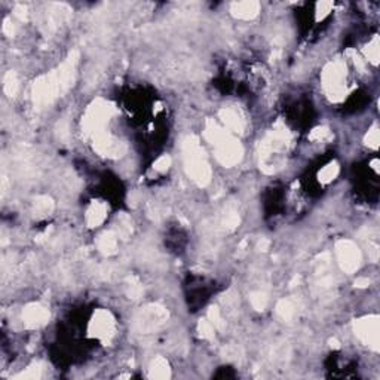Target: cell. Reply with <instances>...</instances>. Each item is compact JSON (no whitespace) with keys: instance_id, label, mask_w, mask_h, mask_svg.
I'll use <instances>...</instances> for the list:
<instances>
[{"instance_id":"1","label":"cell","mask_w":380,"mask_h":380,"mask_svg":"<svg viewBox=\"0 0 380 380\" xmlns=\"http://www.w3.org/2000/svg\"><path fill=\"white\" fill-rule=\"evenodd\" d=\"M79 53L71 52L66 61L49 75H43L33 83V103L36 108H45L51 105L63 94H66L76 78Z\"/></svg>"},{"instance_id":"2","label":"cell","mask_w":380,"mask_h":380,"mask_svg":"<svg viewBox=\"0 0 380 380\" xmlns=\"http://www.w3.org/2000/svg\"><path fill=\"white\" fill-rule=\"evenodd\" d=\"M205 137L214 147V153L217 160L223 167H235L241 162L244 149L241 143L229 131L220 128L214 120H207Z\"/></svg>"},{"instance_id":"3","label":"cell","mask_w":380,"mask_h":380,"mask_svg":"<svg viewBox=\"0 0 380 380\" xmlns=\"http://www.w3.org/2000/svg\"><path fill=\"white\" fill-rule=\"evenodd\" d=\"M184 168L187 175L199 186H207L211 182V167L205 156L204 147L196 137H186L183 141Z\"/></svg>"},{"instance_id":"4","label":"cell","mask_w":380,"mask_h":380,"mask_svg":"<svg viewBox=\"0 0 380 380\" xmlns=\"http://www.w3.org/2000/svg\"><path fill=\"white\" fill-rule=\"evenodd\" d=\"M115 113V107L104 100H95L86 110L82 119V132L86 138H94L95 135L105 131V125Z\"/></svg>"},{"instance_id":"5","label":"cell","mask_w":380,"mask_h":380,"mask_svg":"<svg viewBox=\"0 0 380 380\" xmlns=\"http://www.w3.org/2000/svg\"><path fill=\"white\" fill-rule=\"evenodd\" d=\"M322 85L328 98L333 101H341L346 94V64L341 60L330 63L322 73Z\"/></svg>"},{"instance_id":"6","label":"cell","mask_w":380,"mask_h":380,"mask_svg":"<svg viewBox=\"0 0 380 380\" xmlns=\"http://www.w3.org/2000/svg\"><path fill=\"white\" fill-rule=\"evenodd\" d=\"M168 319V312L159 304H147L134 316V330L141 334H149L162 327Z\"/></svg>"},{"instance_id":"7","label":"cell","mask_w":380,"mask_h":380,"mask_svg":"<svg viewBox=\"0 0 380 380\" xmlns=\"http://www.w3.org/2000/svg\"><path fill=\"white\" fill-rule=\"evenodd\" d=\"M336 257L345 274H355L361 264V251L352 241L341 239L336 244Z\"/></svg>"},{"instance_id":"8","label":"cell","mask_w":380,"mask_h":380,"mask_svg":"<svg viewBox=\"0 0 380 380\" xmlns=\"http://www.w3.org/2000/svg\"><path fill=\"white\" fill-rule=\"evenodd\" d=\"M355 334L364 345L370 346L373 351H379V316L370 315L364 316L354 324Z\"/></svg>"},{"instance_id":"9","label":"cell","mask_w":380,"mask_h":380,"mask_svg":"<svg viewBox=\"0 0 380 380\" xmlns=\"http://www.w3.org/2000/svg\"><path fill=\"white\" fill-rule=\"evenodd\" d=\"M115 330H116L115 318L105 309H98L94 314L91 322H89V327H88L89 336L104 341L110 340L115 336Z\"/></svg>"},{"instance_id":"10","label":"cell","mask_w":380,"mask_h":380,"mask_svg":"<svg viewBox=\"0 0 380 380\" xmlns=\"http://www.w3.org/2000/svg\"><path fill=\"white\" fill-rule=\"evenodd\" d=\"M92 146H94V150L105 157H112V159H118L122 157L126 152V146L123 144L120 140H118L116 137H113L112 134L108 132H101L98 135H95L92 138Z\"/></svg>"},{"instance_id":"11","label":"cell","mask_w":380,"mask_h":380,"mask_svg":"<svg viewBox=\"0 0 380 380\" xmlns=\"http://www.w3.org/2000/svg\"><path fill=\"white\" fill-rule=\"evenodd\" d=\"M49 321V311L40 303H30L23 311V322L27 328H39Z\"/></svg>"},{"instance_id":"12","label":"cell","mask_w":380,"mask_h":380,"mask_svg":"<svg viewBox=\"0 0 380 380\" xmlns=\"http://www.w3.org/2000/svg\"><path fill=\"white\" fill-rule=\"evenodd\" d=\"M230 11L233 16L239 20H252L259 15L260 11V3L254 0H247V2H235L232 3Z\"/></svg>"},{"instance_id":"13","label":"cell","mask_w":380,"mask_h":380,"mask_svg":"<svg viewBox=\"0 0 380 380\" xmlns=\"http://www.w3.org/2000/svg\"><path fill=\"white\" fill-rule=\"evenodd\" d=\"M220 119H222L226 130L229 132H238V134H241V132L244 131V126H245L244 119L241 118V115L236 110H233V108H230V107L222 108L220 110Z\"/></svg>"},{"instance_id":"14","label":"cell","mask_w":380,"mask_h":380,"mask_svg":"<svg viewBox=\"0 0 380 380\" xmlns=\"http://www.w3.org/2000/svg\"><path fill=\"white\" fill-rule=\"evenodd\" d=\"M107 217V205L101 201L92 202L86 211V224L89 227H97L103 223Z\"/></svg>"},{"instance_id":"15","label":"cell","mask_w":380,"mask_h":380,"mask_svg":"<svg viewBox=\"0 0 380 380\" xmlns=\"http://www.w3.org/2000/svg\"><path fill=\"white\" fill-rule=\"evenodd\" d=\"M97 247L100 249V252H103L105 256H112L116 252L118 248V235L116 232H104L103 235L98 238V242H97Z\"/></svg>"},{"instance_id":"16","label":"cell","mask_w":380,"mask_h":380,"mask_svg":"<svg viewBox=\"0 0 380 380\" xmlns=\"http://www.w3.org/2000/svg\"><path fill=\"white\" fill-rule=\"evenodd\" d=\"M171 376L170 364L165 358L157 356L156 359L152 361L149 368V377L152 379H168Z\"/></svg>"},{"instance_id":"17","label":"cell","mask_w":380,"mask_h":380,"mask_svg":"<svg viewBox=\"0 0 380 380\" xmlns=\"http://www.w3.org/2000/svg\"><path fill=\"white\" fill-rule=\"evenodd\" d=\"M53 210V201L49 196H39L34 199V204H33V211L36 215L43 217V215H48L51 214Z\"/></svg>"},{"instance_id":"18","label":"cell","mask_w":380,"mask_h":380,"mask_svg":"<svg viewBox=\"0 0 380 380\" xmlns=\"http://www.w3.org/2000/svg\"><path fill=\"white\" fill-rule=\"evenodd\" d=\"M125 291L128 294V297L132 300H137L143 296V285L138 281V278L135 276H128L125 281Z\"/></svg>"},{"instance_id":"19","label":"cell","mask_w":380,"mask_h":380,"mask_svg":"<svg viewBox=\"0 0 380 380\" xmlns=\"http://www.w3.org/2000/svg\"><path fill=\"white\" fill-rule=\"evenodd\" d=\"M339 164L337 162H331V164H328L327 167H324L322 170L319 171V174H318V178H319V182L322 184H328L331 183L337 175H339Z\"/></svg>"},{"instance_id":"20","label":"cell","mask_w":380,"mask_h":380,"mask_svg":"<svg viewBox=\"0 0 380 380\" xmlns=\"http://www.w3.org/2000/svg\"><path fill=\"white\" fill-rule=\"evenodd\" d=\"M20 88V83H18V78H16V73L15 71H8L3 78V91L8 97H15L16 92Z\"/></svg>"},{"instance_id":"21","label":"cell","mask_w":380,"mask_h":380,"mask_svg":"<svg viewBox=\"0 0 380 380\" xmlns=\"http://www.w3.org/2000/svg\"><path fill=\"white\" fill-rule=\"evenodd\" d=\"M294 312H296L294 311V304L289 300H287V299L279 300L278 304H276V314L284 321H291L293 316H294Z\"/></svg>"},{"instance_id":"22","label":"cell","mask_w":380,"mask_h":380,"mask_svg":"<svg viewBox=\"0 0 380 380\" xmlns=\"http://www.w3.org/2000/svg\"><path fill=\"white\" fill-rule=\"evenodd\" d=\"M379 55H380V45H379V38L374 36L371 42H368L367 49H366V57L368 58V61H371L373 64H377L379 63Z\"/></svg>"},{"instance_id":"23","label":"cell","mask_w":380,"mask_h":380,"mask_svg":"<svg viewBox=\"0 0 380 380\" xmlns=\"http://www.w3.org/2000/svg\"><path fill=\"white\" fill-rule=\"evenodd\" d=\"M132 233V223L128 215H120L118 219V229H116V235L118 238H128Z\"/></svg>"},{"instance_id":"24","label":"cell","mask_w":380,"mask_h":380,"mask_svg":"<svg viewBox=\"0 0 380 380\" xmlns=\"http://www.w3.org/2000/svg\"><path fill=\"white\" fill-rule=\"evenodd\" d=\"M249 302H251L252 307L256 311H264L266 306H267V296L264 293H262V291H254L249 296Z\"/></svg>"},{"instance_id":"25","label":"cell","mask_w":380,"mask_h":380,"mask_svg":"<svg viewBox=\"0 0 380 380\" xmlns=\"http://www.w3.org/2000/svg\"><path fill=\"white\" fill-rule=\"evenodd\" d=\"M199 333H201V336H202V339H207V340H211V339H214V331H215V327L211 324L210 319H201L199 321Z\"/></svg>"},{"instance_id":"26","label":"cell","mask_w":380,"mask_h":380,"mask_svg":"<svg viewBox=\"0 0 380 380\" xmlns=\"http://www.w3.org/2000/svg\"><path fill=\"white\" fill-rule=\"evenodd\" d=\"M208 319L211 321V324L219 330H224V327H226V321L220 314L219 307H211L210 312H208Z\"/></svg>"},{"instance_id":"27","label":"cell","mask_w":380,"mask_h":380,"mask_svg":"<svg viewBox=\"0 0 380 380\" xmlns=\"http://www.w3.org/2000/svg\"><path fill=\"white\" fill-rule=\"evenodd\" d=\"M42 376V368H40L39 364H33L31 367H28L26 371L16 374L15 377L16 379H39Z\"/></svg>"},{"instance_id":"28","label":"cell","mask_w":380,"mask_h":380,"mask_svg":"<svg viewBox=\"0 0 380 380\" xmlns=\"http://www.w3.org/2000/svg\"><path fill=\"white\" fill-rule=\"evenodd\" d=\"M309 138L312 141H325V140L331 138V132H330L327 126H319V128H315L314 131L311 132Z\"/></svg>"},{"instance_id":"29","label":"cell","mask_w":380,"mask_h":380,"mask_svg":"<svg viewBox=\"0 0 380 380\" xmlns=\"http://www.w3.org/2000/svg\"><path fill=\"white\" fill-rule=\"evenodd\" d=\"M333 2H319L318 5H316V20L319 21V20H322V18H325L330 11L333 9Z\"/></svg>"},{"instance_id":"30","label":"cell","mask_w":380,"mask_h":380,"mask_svg":"<svg viewBox=\"0 0 380 380\" xmlns=\"http://www.w3.org/2000/svg\"><path fill=\"white\" fill-rule=\"evenodd\" d=\"M379 141H380L379 128H376V126H374V128H373V130H370L367 135H366V143H367L370 147H373V149H377Z\"/></svg>"},{"instance_id":"31","label":"cell","mask_w":380,"mask_h":380,"mask_svg":"<svg viewBox=\"0 0 380 380\" xmlns=\"http://www.w3.org/2000/svg\"><path fill=\"white\" fill-rule=\"evenodd\" d=\"M171 165V157L168 155H164L157 159L156 162L153 164V170L157 171V172H165V171L170 168Z\"/></svg>"},{"instance_id":"32","label":"cell","mask_w":380,"mask_h":380,"mask_svg":"<svg viewBox=\"0 0 380 380\" xmlns=\"http://www.w3.org/2000/svg\"><path fill=\"white\" fill-rule=\"evenodd\" d=\"M223 224H224V227H227V229H235L236 226L239 224V215L236 214L235 211L227 212V214L224 215Z\"/></svg>"},{"instance_id":"33","label":"cell","mask_w":380,"mask_h":380,"mask_svg":"<svg viewBox=\"0 0 380 380\" xmlns=\"http://www.w3.org/2000/svg\"><path fill=\"white\" fill-rule=\"evenodd\" d=\"M3 33H5L6 36H13V33H15V27L12 26V21H11L9 18H6V20L3 21Z\"/></svg>"},{"instance_id":"34","label":"cell","mask_w":380,"mask_h":380,"mask_svg":"<svg viewBox=\"0 0 380 380\" xmlns=\"http://www.w3.org/2000/svg\"><path fill=\"white\" fill-rule=\"evenodd\" d=\"M15 16H18L20 20H27V8L24 5H16L15 9H13Z\"/></svg>"},{"instance_id":"35","label":"cell","mask_w":380,"mask_h":380,"mask_svg":"<svg viewBox=\"0 0 380 380\" xmlns=\"http://www.w3.org/2000/svg\"><path fill=\"white\" fill-rule=\"evenodd\" d=\"M368 284H370V281H368L367 278H359V279H356V282H355V285L359 287V288H366V287H368Z\"/></svg>"},{"instance_id":"36","label":"cell","mask_w":380,"mask_h":380,"mask_svg":"<svg viewBox=\"0 0 380 380\" xmlns=\"http://www.w3.org/2000/svg\"><path fill=\"white\" fill-rule=\"evenodd\" d=\"M267 247H269V241H267V239H262V241H260V244H259V248H260V251H266Z\"/></svg>"},{"instance_id":"37","label":"cell","mask_w":380,"mask_h":380,"mask_svg":"<svg viewBox=\"0 0 380 380\" xmlns=\"http://www.w3.org/2000/svg\"><path fill=\"white\" fill-rule=\"evenodd\" d=\"M331 346H334V348H339V343H337V340H331Z\"/></svg>"}]
</instances>
